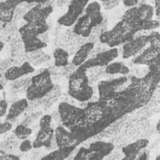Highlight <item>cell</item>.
Instances as JSON below:
<instances>
[{
  "mask_svg": "<svg viewBox=\"0 0 160 160\" xmlns=\"http://www.w3.org/2000/svg\"><path fill=\"white\" fill-rule=\"evenodd\" d=\"M102 5L97 1L90 2L84 14L80 17L72 28V32L84 39L89 38L93 29L101 26L105 21L102 13Z\"/></svg>",
  "mask_w": 160,
  "mask_h": 160,
  "instance_id": "6da1fadb",
  "label": "cell"
},
{
  "mask_svg": "<svg viewBox=\"0 0 160 160\" xmlns=\"http://www.w3.org/2000/svg\"><path fill=\"white\" fill-rule=\"evenodd\" d=\"M68 93L71 98L85 103L93 96V88L88 75V70L82 65L73 72L68 79Z\"/></svg>",
  "mask_w": 160,
  "mask_h": 160,
  "instance_id": "7a4b0ae2",
  "label": "cell"
},
{
  "mask_svg": "<svg viewBox=\"0 0 160 160\" xmlns=\"http://www.w3.org/2000/svg\"><path fill=\"white\" fill-rule=\"evenodd\" d=\"M49 28L47 22L43 23H26L20 27L18 32L23 42L25 52L27 54L42 50L47 46L40 36L46 33Z\"/></svg>",
  "mask_w": 160,
  "mask_h": 160,
  "instance_id": "3957f363",
  "label": "cell"
},
{
  "mask_svg": "<svg viewBox=\"0 0 160 160\" xmlns=\"http://www.w3.org/2000/svg\"><path fill=\"white\" fill-rule=\"evenodd\" d=\"M55 86L51 72L49 69H43L31 77V82L26 90L27 99L29 102L42 100L54 90Z\"/></svg>",
  "mask_w": 160,
  "mask_h": 160,
  "instance_id": "277c9868",
  "label": "cell"
},
{
  "mask_svg": "<svg viewBox=\"0 0 160 160\" xmlns=\"http://www.w3.org/2000/svg\"><path fill=\"white\" fill-rule=\"evenodd\" d=\"M135 37L136 33L130 25L123 19H121L111 29L101 34L99 37V42L109 48H117L119 45L125 44Z\"/></svg>",
  "mask_w": 160,
  "mask_h": 160,
  "instance_id": "5b68a950",
  "label": "cell"
},
{
  "mask_svg": "<svg viewBox=\"0 0 160 160\" xmlns=\"http://www.w3.org/2000/svg\"><path fill=\"white\" fill-rule=\"evenodd\" d=\"M58 111L59 113L62 125L70 131L84 126L87 123L84 108L71 105L68 102H61L58 107Z\"/></svg>",
  "mask_w": 160,
  "mask_h": 160,
  "instance_id": "8992f818",
  "label": "cell"
},
{
  "mask_svg": "<svg viewBox=\"0 0 160 160\" xmlns=\"http://www.w3.org/2000/svg\"><path fill=\"white\" fill-rule=\"evenodd\" d=\"M115 149L111 142L104 140H96L89 144V146L81 147L74 154L72 160H104Z\"/></svg>",
  "mask_w": 160,
  "mask_h": 160,
  "instance_id": "52a82bcc",
  "label": "cell"
},
{
  "mask_svg": "<svg viewBox=\"0 0 160 160\" xmlns=\"http://www.w3.org/2000/svg\"><path fill=\"white\" fill-rule=\"evenodd\" d=\"M89 3L90 0H71L67 12L58 19V24L65 28L74 26L77 20L83 15Z\"/></svg>",
  "mask_w": 160,
  "mask_h": 160,
  "instance_id": "ba28073f",
  "label": "cell"
},
{
  "mask_svg": "<svg viewBox=\"0 0 160 160\" xmlns=\"http://www.w3.org/2000/svg\"><path fill=\"white\" fill-rule=\"evenodd\" d=\"M127 82V76H121L109 80H102L98 83V94L99 101L109 103L117 95L116 90L123 86Z\"/></svg>",
  "mask_w": 160,
  "mask_h": 160,
  "instance_id": "9c48e42d",
  "label": "cell"
},
{
  "mask_svg": "<svg viewBox=\"0 0 160 160\" xmlns=\"http://www.w3.org/2000/svg\"><path fill=\"white\" fill-rule=\"evenodd\" d=\"M153 15H154V7L146 3H142V4H138L134 8H130L126 10L122 19L129 23H135L144 20H152Z\"/></svg>",
  "mask_w": 160,
  "mask_h": 160,
  "instance_id": "30bf717a",
  "label": "cell"
},
{
  "mask_svg": "<svg viewBox=\"0 0 160 160\" xmlns=\"http://www.w3.org/2000/svg\"><path fill=\"white\" fill-rule=\"evenodd\" d=\"M119 57V49L118 48H109L106 51L100 52L96 54L95 56H92L84 64L83 66L87 69L90 70L92 68H96V67H107L108 64L113 62L114 59H116Z\"/></svg>",
  "mask_w": 160,
  "mask_h": 160,
  "instance_id": "8fae6325",
  "label": "cell"
},
{
  "mask_svg": "<svg viewBox=\"0 0 160 160\" xmlns=\"http://www.w3.org/2000/svg\"><path fill=\"white\" fill-rule=\"evenodd\" d=\"M53 12V6L45 4L34 5L30 10L25 12L23 20L26 23H42L47 22V18Z\"/></svg>",
  "mask_w": 160,
  "mask_h": 160,
  "instance_id": "7c38bea8",
  "label": "cell"
},
{
  "mask_svg": "<svg viewBox=\"0 0 160 160\" xmlns=\"http://www.w3.org/2000/svg\"><path fill=\"white\" fill-rule=\"evenodd\" d=\"M150 43V37L148 35H140L135 37L133 40L129 41L122 45V58L128 59L137 55Z\"/></svg>",
  "mask_w": 160,
  "mask_h": 160,
  "instance_id": "4fadbf2b",
  "label": "cell"
},
{
  "mask_svg": "<svg viewBox=\"0 0 160 160\" xmlns=\"http://www.w3.org/2000/svg\"><path fill=\"white\" fill-rule=\"evenodd\" d=\"M160 60V49L154 45L149 44L139 55L135 57L132 63L135 65H143L149 67L150 65Z\"/></svg>",
  "mask_w": 160,
  "mask_h": 160,
  "instance_id": "5bb4252c",
  "label": "cell"
},
{
  "mask_svg": "<svg viewBox=\"0 0 160 160\" xmlns=\"http://www.w3.org/2000/svg\"><path fill=\"white\" fill-rule=\"evenodd\" d=\"M34 72H35L34 66H32L30 62L26 61L22 63L21 65H13L12 67L5 71V72L2 75L3 77H5L6 80H8V81L13 82L18 79H21L25 75L33 73Z\"/></svg>",
  "mask_w": 160,
  "mask_h": 160,
  "instance_id": "9a60e30c",
  "label": "cell"
},
{
  "mask_svg": "<svg viewBox=\"0 0 160 160\" xmlns=\"http://www.w3.org/2000/svg\"><path fill=\"white\" fill-rule=\"evenodd\" d=\"M55 142L58 148L77 146V141L73 134L63 125H58L55 128Z\"/></svg>",
  "mask_w": 160,
  "mask_h": 160,
  "instance_id": "2e32d148",
  "label": "cell"
},
{
  "mask_svg": "<svg viewBox=\"0 0 160 160\" xmlns=\"http://www.w3.org/2000/svg\"><path fill=\"white\" fill-rule=\"evenodd\" d=\"M149 144V139L142 138L131 142L122 148L123 157L122 160H137L139 156V152L144 150Z\"/></svg>",
  "mask_w": 160,
  "mask_h": 160,
  "instance_id": "e0dca14e",
  "label": "cell"
},
{
  "mask_svg": "<svg viewBox=\"0 0 160 160\" xmlns=\"http://www.w3.org/2000/svg\"><path fill=\"white\" fill-rule=\"evenodd\" d=\"M55 139V129L50 128H39L36 138L33 141V148L39 150L41 148H51L52 142Z\"/></svg>",
  "mask_w": 160,
  "mask_h": 160,
  "instance_id": "ac0fdd59",
  "label": "cell"
},
{
  "mask_svg": "<svg viewBox=\"0 0 160 160\" xmlns=\"http://www.w3.org/2000/svg\"><path fill=\"white\" fill-rule=\"evenodd\" d=\"M23 2L21 0H5L0 4V19L4 24H9L13 20L15 10L21 6Z\"/></svg>",
  "mask_w": 160,
  "mask_h": 160,
  "instance_id": "d6986e66",
  "label": "cell"
},
{
  "mask_svg": "<svg viewBox=\"0 0 160 160\" xmlns=\"http://www.w3.org/2000/svg\"><path fill=\"white\" fill-rule=\"evenodd\" d=\"M94 46H95V42H87L80 47H78L75 54L72 57L71 63L76 68L82 66L89 59V57L91 56Z\"/></svg>",
  "mask_w": 160,
  "mask_h": 160,
  "instance_id": "ffe728a7",
  "label": "cell"
},
{
  "mask_svg": "<svg viewBox=\"0 0 160 160\" xmlns=\"http://www.w3.org/2000/svg\"><path fill=\"white\" fill-rule=\"evenodd\" d=\"M29 108V101L27 98H23L13 102L6 115V121H10L13 123V121L16 120L20 115H22Z\"/></svg>",
  "mask_w": 160,
  "mask_h": 160,
  "instance_id": "44dd1931",
  "label": "cell"
},
{
  "mask_svg": "<svg viewBox=\"0 0 160 160\" xmlns=\"http://www.w3.org/2000/svg\"><path fill=\"white\" fill-rule=\"evenodd\" d=\"M76 146L67 148H57L49 153L43 155L41 160H66L74 151Z\"/></svg>",
  "mask_w": 160,
  "mask_h": 160,
  "instance_id": "7402d4cb",
  "label": "cell"
},
{
  "mask_svg": "<svg viewBox=\"0 0 160 160\" xmlns=\"http://www.w3.org/2000/svg\"><path fill=\"white\" fill-rule=\"evenodd\" d=\"M53 57H54V66L58 69H62L70 64L69 63L70 54L65 48L57 47L53 52Z\"/></svg>",
  "mask_w": 160,
  "mask_h": 160,
  "instance_id": "603a6c76",
  "label": "cell"
},
{
  "mask_svg": "<svg viewBox=\"0 0 160 160\" xmlns=\"http://www.w3.org/2000/svg\"><path fill=\"white\" fill-rule=\"evenodd\" d=\"M105 72L109 75H115V74H122V75H127L130 72V69L127 65H125L123 62L121 61H114L108 64L105 68Z\"/></svg>",
  "mask_w": 160,
  "mask_h": 160,
  "instance_id": "cb8c5ba5",
  "label": "cell"
},
{
  "mask_svg": "<svg viewBox=\"0 0 160 160\" xmlns=\"http://www.w3.org/2000/svg\"><path fill=\"white\" fill-rule=\"evenodd\" d=\"M27 59L28 62L31 63L32 66H40L42 63L49 61L51 59V57L42 50H39L36 52L27 54Z\"/></svg>",
  "mask_w": 160,
  "mask_h": 160,
  "instance_id": "d4e9b609",
  "label": "cell"
},
{
  "mask_svg": "<svg viewBox=\"0 0 160 160\" xmlns=\"http://www.w3.org/2000/svg\"><path fill=\"white\" fill-rule=\"evenodd\" d=\"M60 94H61L60 87L58 85H56L55 88H54V90L50 93H48L43 99L39 100L40 106L43 107L44 108H50L51 106H53L58 100V98L60 97Z\"/></svg>",
  "mask_w": 160,
  "mask_h": 160,
  "instance_id": "484cf974",
  "label": "cell"
},
{
  "mask_svg": "<svg viewBox=\"0 0 160 160\" xmlns=\"http://www.w3.org/2000/svg\"><path fill=\"white\" fill-rule=\"evenodd\" d=\"M12 133L16 137L17 139H23V140H25V139H28V138L32 135L33 130L30 127H28V126L20 123V124H18L14 128V130H13Z\"/></svg>",
  "mask_w": 160,
  "mask_h": 160,
  "instance_id": "4316f807",
  "label": "cell"
},
{
  "mask_svg": "<svg viewBox=\"0 0 160 160\" xmlns=\"http://www.w3.org/2000/svg\"><path fill=\"white\" fill-rule=\"evenodd\" d=\"M104 72H105V69L103 70L102 67H96V68H92V69L88 70V75H89V78H90L91 84L93 83L95 80L97 78H99L101 75H103Z\"/></svg>",
  "mask_w": 160,
  "mask_h": 160,
  "instance_id": "83f0119b",
  "label": "cell"
},
{
  "mask_svg": "<svg viewBox=\"0 0 160 160\" xmlns=\"http://www.w3.org/2000/svg\"><path fill=\"white\" fill-rule=\"evenodd\" d=\"M150 37V43L152 45H154L160 49V33L157 31H152L149 34Z\"/></svg>",
  "mask_w": 160,
  "mask_h": 160,
  "instance_id": "f1b7e54d",
  "label": "cell"
},
{
  "mask_svg": "<svg viewBox=\"0 0 160 160\" xmlns=\"http://www.w3.org/2000/svg\"><path fill=\"white\" fill-rule=\"evenodd\" d=\"M34 149L33 148V142H31L29 139H25L23 140L20 145H19V150L22 152H29L30 150Z\"/></svg>",
  "mask_w": 160,
  "mask_h": 160,
  "instance_id": "f546056e",
  "label": "cell"
},
{
  "mask_svg": "<svg viewBox=\"0 0 160 160\" xmlns=\"http://www.w3.org/2000/svg\"><path fill=\"white\" fill-rule=\"evenodd\" d=\"M120 2H121V0H108L107 2L102 3V8L106 11H109V10L116 8L120 4Z\"/></svg>",
  "mask_w": 160,
  "mask_h": 160,
  "instance_id": "4dcf8cb0",
  "label": "cell"
},
{
  "mask_svg": "<svg viewBox=\"0 0 160 160\" xmlns=\"http://www.w3.org/2000/svg\"><path fill=\"white\" fill-rule=\"evenodd\" d=\"M12 122H10V121H5V122H2L1 123H0V134L3 135L9 131L12 130Z\"/></svg>",
  "mask_w": 160,
  "mask_h": 160,
  "instance_id": "1f68e13d",
  "label": "cell"
},
{
  "mask_svg": "<svg viewBox=\"0 0 160 160\" xmlns=\"http://www.w3.org/2000/svg\"><path fill=\"white\" fill-rule=\"evenodd\" d=\"M0 160H20V157L16 154L11 153V152H5L3 150H1Z\"/></svg>",
  "mask_w": 160,
  "mask_h": 160,
  "instance_id": "d6a6232c",
  "label": "cell"
},
{
  "mask_svg": "<svg viewBox=\"0 0 160 160\" xmlns=\"http://www.w3.org/2000/svg\"><path fill=\"white\" fill-rule=\"evenodd\" d=\"M8 102L6 101V99H1L0 100V117L1 118H3L5 115H7L8 113H7V111H9L8 110Z\"/></svg>",
  "mask_w": 160,
  "mask_h": 160,
  "instance_id": "836d02e7",
  "label": "cell"
},
{
  "mask_svg": "<svg viewBox=\"0 0 160 160\" xmlns=\"http://www.w3.org/2000/svg\"><path fill=\"white\" fill-rule=\"evenodd\" d=\"M121 1L122 2L124 7L130 9V8H134V7L138 6L140 0H121Z\"/></svg>",
  "mask_w": 160,
  "mask_h": 160,
  "instance_id": "e575fe53",
  "label": "cell"
},
{
  "mask_svg": "<svg viewBox=\"0 0 160 160\" xmlns=\"http://www.w3.org/2000/svg\"><path fill=\"white\" fill-rule=\"evenodd\" d=\"M21 1L24 3H27L28 5H32V4H46L48 2V0H21Z\"/></svg>",
  "mask_w": 160,
  "mask_h": 160,
  "instance_id": "d590c367",
  "label": "cell"
},
{
  "mask_svg": "<svg viewBox=\"0 0 160 160\" xmlns=\"http://www.w3.org/2000/svg\"><path fill=\"white\" fill-rule=\"evenodd\" d=\"M154 4V15L159 18L160 17V0H153Z\"/></svg>",
  "mask_w": 160,
  "mask_h": 160,
  "instance_id": "8d00e7d4",
  "label": "cell"
},
{
  "mask_svg": "<svg viewBox=\"0 0 160 160\" xmlns=\"http://www.w3.org/2000/svg\"><path fill=\"white\" fill-rule=\"evenodd\" d=\"M137 160H148V153H147V152H143L138 157Z\"/></svg>",
  "mask_w": 160,
  "mask_h": 160,
  "instance_id": "74e56055",
  "label": "cell"
},
{
  "mask_svg": "<svg viewBox=\"0 0 160 160\" xmlns=\"http://www.w3.org/2000/svg\"><path fill=\"white\" fill-rule=\"evenodd\" d=\"M156 130H157V132H158V134H159V136H160V120L157 122V123H156Z\"/></svg>",
  "mask_w": 160,
  "mask_h": 160,
  "instance_id": "f35d334b",
  "label": "cell"
},
{
  "mask_svg": "<svg viewBox=\"0 0 160 160\" xmlns=\"http://www.w3.org/2000/svg\"><path fill=\"white\" fill-rule=\"evenodd\" d=\"M3 48H4V42H3V41H1V47H0V49H1V51L3 50Z\"/></svg>",
  "mask_w": 160,
  "mask_h": 160,
  "instance_id": "ab89813d",
  "label": "cell"
},
{
  "mask_svg": "<svg viewBox=\"0 0 160 160\" xmlns=\"http://www.w3.org/2000/svg\"><path fill=\"white\" fill-rule=\"evenodd\" d=\"M155 160H160V153L156 156V158H155Z\"/></svg>",
  "mask_w": 160,
  "mask_h": 160,
  "instance_id": "60d3db41",
  "label": "cell"
},
{
  "mask_svg": "<svg viewBox=\"0 0 160 160\" xmlns=\"http://www.w3.org/2000/svg\"><path fill=\"white\" fill-rule=\"evenodd\" d=\"M100 1L103 3V2H107V1H108V0H100Z\"/></svg>",
  "mask_w": 160,
  "mask_h": 160,
  "instance_id": "b9f144b4",
  "label": "cell"
},
{
  "mask_svg": "<svg viewBox=\"0 0 160 160\" xmlns=\"http://www.w3.org/2000/svg\"><path fill=\"white\" fill-rule=\"evenodd\" d=\"M157 20H158V21H159V23H160V17H159V18H157Z\"/></svg>",
  "mask_w": 160,
  "mask_h": 160,
  "instance_id": "7bdbcfd3",
  "label": "cell"
},
{
  "mask_svg": "<svg viewBox=\"0 0 160 160\" xmlns=\"http://www.w3.org/2000/svg\"><path fill=\"white\" fill-rule=\"evenodd\" d=\"M52 1H56V0H52Z\"/></svg>",
  "mask_w": 160,
  "mask_h": 160,
  "instance_id": "ee69618b",
  "label": "cell"
}]
</instances>
